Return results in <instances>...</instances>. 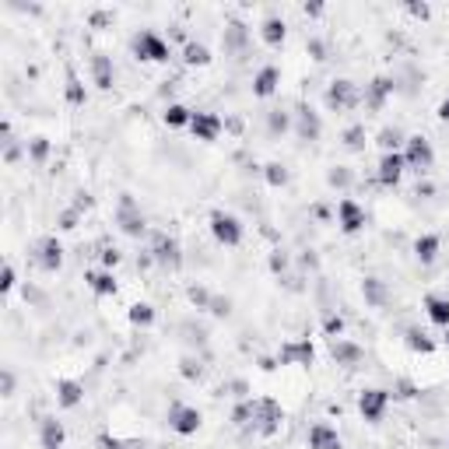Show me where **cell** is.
I'll return each instance as SVG.
<instances>
[{
  "mask_svg": "<svg viewBox=\"0 0 449 449\" xmlns=\"http://www.w3.org/2000/svg\"><path fill=\"white\" fill-rule=\"evenodd\" d=\"M211 236H214V243L218 246H229V249H236L239 243H243V221L232 214V211H211Z\"/></svg>",
  "mask_w": 449,
  "mask_h": 449,
  "instance_id": "obj_1",
  "label": "cell"
},
{
  "mask_svg": "<svg viewBox=\"0 0 449 449\" xmlns=\"http://www.w3.org/2000/svg\"><path fill=\"white\" fill-rule=\"evenodd\" d=\"M281 421H285V407H281L274 397H256L253 400V432L256 435H274L281 428Z\"/></svg>",
  "mask_w": 449,
  "mask_h": 449,
  "instance_id": "obj_2",
  "label": "cell"
},
{
  "mask_svg": "<svg viewBox=\"0 0 449 449\" xmlns=\"http://www.w3.org/2000/svg\"><path fill=\"white\" fill-rule=\"evenodd\" d=\"M116 224H120V232L130 236V239H141L148 232V218L141 214L134 193H120V204H116Z\"/></svg>",
  "mask_w": 449,
  "mask_h": 449,
  "instance_id": "obj_3",
  "label": "cell"
},
{
  "mask_svg": "<svg viewBox=\"0 0 449 449\" xmlns=\"http://www.w3.org/2000/svg\"><path fill=\"white\" fill-rule=\"evenodd\" d=\"M323 98H326L330 109L348 112V109H358V105H362V88H358L355 81H348V78H337V81H330V88H326Z\"/></svg>",
  "mask_w": 449,
  "mask_h": 449,
  "instance_id": "obj_4",
  "label": "cell"
},
{
  "mask_svg": "<svg viewBox=\"0 0 449 449\" xmlns=\"http://www.w3.org/2000/svg\"><path fill=\"white\" fill-rule=\"evenodd\" d=\"M389 400H393V393H389V389H382V386H369V389L358 393V414H362L369 425H379L382 414H386V407H389Z\"/></svg>",
  "mask_w": 449,
  "mask_h": 449,
  "instance_id": "obj_5",
  "label": "cell"
},
{
  "mask_svg": "<svg viewBox=\"0 0 449 449\" xmlns=\"http://www.w3.org/2000/svg\"><path fill=\"white\" fill-rule=\"evenodd\" d=\"M134 56L144 64H165L173 56V49H168V42L158 32H141V35H134Z\"/></svg>",
  "mask_w": 449,
  "mask_h": 449,
  "instance_id": "obj_6",
  "label": "cell"
},
{
  "mask_svg": "<svg viewBox=\"0 0 449 449\" xmlns=\"http://www.w3.org/2000/svg\"><path fill=\"white\" fill-rule=\"evenodd\" d=\"M400 155H404V165L411 168V173H418V176H421V173H428V168L435 165V151H432V144H428L421 134L407 137Z\"/></svg>",
  "mask_w": 449,
  "mask_h": 449,
  "instance_id": "obj_7",
  "label": "cell"
},
{
  "mask_svg": "<svg viewBox=\"0 0 449 449\" xmlns=\"http://www.w3.org/2000/svg\"><path fill=\"white\" fill-rule=\"evenodd\" d=\"M277 362L281 365H299V369H309L316 362V348L309 337H299V341H285L277 348Z\"/></svg>",
  "mask_w": 449,
  "mask_h": 449,
  "instance_id": "obj_8",
  "label": "cell"
},
{
  "mask_svg": "<svg viewBox=\"0 0 449 449\" xmlns=\"http://www.w3.org/2000/svg\"><path fill=\"white\" fill-rule=\"evenodd\" d=\"M200 425H204V414L193 404H173L168 407V428L176 435H197Z\"/></svg>",
  "mask_w": 449,
  "mask_h": 449,
  "instance_id": "obj_9",
  "label": "cell"
},
{
  "mask_svg": "<svg viewBox=\"0 0 449 449\" xmlns=\"http://www.w3.org/2000/svg\"><path fill=\"white\" fill-rule=\"evenodd\" d=\"M32 256H35V263L46 270V274H56L64 267V246H60V239L56 236H42L35 246H32Z\"/></svg>",
  "mask_w": 449,
  "mask_h": 449,
  "instance_id": "obj_10",
  "label": "cell"
},
{
  "mask_svg": "<svg viewBox=\"0 0 449 449\" xmlns=\"http://www.w3.org/2000/svg\"><path fill=\"white\" fill-rule=\"evenodd\" d=\"M365 221H369V214H365V207L358 200L344 197L341 204H337V224H341L344 236H358L365 229Z\"/></svg>",
  "mask_w": 449,
  "mask_h": 449,
  "instance_id": "obj_11",
  "label": "cell"
},
{
  "mask_svg": "<svg viewBox=\"0 0 449 449\" xmlns=\"http://www.w3.org/2000/svg\"><path fill=\"white\" fill-rule=\"evenodd\" d=\"M404 155L400 151H382L379 155V165H376V179H379V186H386V190H393L400 183V176H404Z\"/></svg>",
  "mask_w": 449,
  "mask_h": 449,
  "instance_id": "obj_12",
  "label": "cell"
},
{
  "mask_svg": "<svg viewBox=\"0 0 449 449\" xmlns=\"http://www.w3.org/2000/svg\"><path fill=\"white\" fill-rule=\"evenodd\" d=\"M221 130H224V120L218 116V112H207V109H197V112H193V120H190V134H193L197 141L211 144V141L221 137Z\"/></svg>",
  "mask_w": 449,
  "mask_h": 449,
  "instance_id": "obj_13",
  "label": "cell"
},
{
  "mask_svg": "<svg viewBox=\"0 0 449 449\" xmlns=\"http://www.w3.org/2000/svg\"><path fill=\"white\" fill-rule=\"evenodd\" d=\"M151 260L161 263V267H179L183 263V249L173 236H165V232H155L151 236Z\"/></svg>",
  "mask_w": 449,
  "mask_h": 449,
  "instance_id": "obj_14",
  "label": "cell"
},
{
  "mask_svg": "<svg viewBox=\"0 0 449 449\" xmlns=\"http://www.w3.org/2000/svg\"><path fill=\"white\" fill-rule=\"evenodd\" d=\"M397 91V85H393V78H372L369 85H365V91H362V102L372 109V112H379L386 102H389V95Z\"/></svg>",
  "mask_w": 449,
  "mask_h": 449,
  "instance_id": "obj_15",
  "label": "cell"
},
{
  "mask_svg": "<svg viewBox=\"0 0 449 449\" xmlns=\"http://www.w3.org/2000/svg\"><path fill=\"white\" fill-rule=\"evenodd\" d=\"M295 134H299V141H319V134H323V120H319V112H312L309 105H299V112H295Z\"/></svg>",
  "mask_w": 449,
  "mask_h": 449,
  "instance_id": "obj_16",
  "label": "cell"
},
{
  "mask_svg": "<svg viewBox=\"0 0 449 449\" xmlns=\"http://www.w3.org/2000/svg\"><path fill=\"white\" fill-rule=\"evenodd\" d=\"M81 400H85V382H78V379H56V404H60L64 411H74Z\"/></svg>",
  "mask_w": 449,
  "mask_h": 449,
  "instance_id": "obj_17",
  "label": "cell"
},
{
  "mask_svg": "<svg viewBox=\"0 0 449 449\" xmlns=\"http://www.w3.org/2000/svg\"><path fill=\"white\" fill-rule=\"evenodd\" d=\"M309 449H344V439L337 435L333 425L319 421V425L309 428Z\"/></svg>",
  "mask_w": 449,
  "mask_h": 449,
  "instance_id": "obj_18",
  "label": "cell"
},
{
  "mask_svg": "<svg viewBox=\"0 0 449 449\" xmlns=\"http://www.w3.org/2000/svg\"><path fill=\"white\" fill-rule=\"evenodd\" d=\"M330 355H333L337 365H358V362L365 358L362 344L348 341V337H337V341H330Z\"/></svg>",
  "mask_w": 449,
  "mask_h": 449,
  "instance_id": "obj_19",
  "label": "cell"
},
{
  "mask_svg": "<svg viewBox=\"0 0 449 449\" xmlns=\"http://www.w3.org/2000/svg\"><path fill=\"white\" fill-rule=\"evenodd\" d=\"M91 81H95L98 91H109L112 81H116V67H112V60H109L105 53H95V56H91Z\"/></svg>",
  "mask_w": 449,
  "mask_h": 449,
  "instance_id": "obj_20",
  "label": "cell"
},
{
  "mask_svg": "<svg viewBox=\"0 0 449 449\" xmlns=\"http://www.w3.org/2000/svg\"><path fill=\"white\" fill-rule=\"evenodd\" d=\"M39 442H42V449H64V442H67L64 421L42 418V421H39Z\"/></svg>",
  "mask_w": 449,
  "mask_h": 449,
  "instance_id": "obj_21",
  "label": "cell"
},
{
  "mask_svg": "<svg viewBox=\"0 0 449 449\" xmlns=\"http://www.w3.org/2000/svg\"><path fill=\"white\" fill-rule=\"evenodd\" d=\"M277 85H281V67L267 64V67H260L256 78H253V95H256V98H270V95L277 91Z\"/></svg>",
  "mask_w": 449,
  "mask_h": 449,
  "instance_id": "obj_22",
  "label": "cell"
},
{
  "mask_svg": "<svg viewBox=\"0 0 449 449\" xmlns=\"http://www.w3.org/2000/svg\"><path fill=\"white\" fill-rule=\"evenodd\" d=\"M260 39H263L270 49L285 46V39H288V25H285V18L267 15V18H263V25H260Z\"/></svg>",
  "mask_w": 449,
  "mask_h": 449,
  "instance_id": "obj_23",
  "label": "cell"
},
{
  "mask_svg": "<svg viewBox=\"0 0 449 449\" xmlns=\"http://www.w3.org/2000/svg\"><path fill=\"white\" fill-rule=\"evenodd\" d=\"M85 285L98 295V299H109V295H116V277H112V270H88L85 274Z\"/></svg>",
  "mask_w": 449,
  "mask_h": 449,
  "instance_id": "obj_24",
  "label": "cell"
},
{
  "mask_svg": "<svg viewBox=\"0 0 449 449\" xmlns=\"http://www.w3.org/2000/svg\"><path fill=\"white\" fill-rule=\"evenodd\" d=\"M439 253H442V239L439 236H432V232H425V236H418L414 239V256H418V263H435L439 260Z\"/></svg>",
  "mask_w": 449,
  "mask_h": 449,
  "instance_id": "obj_25",
  "label": "cell"
},
{
  "mask_svg": "<svg viewBox=\"0 0 449 449\" xmlns=\"http://www.w3.org/2000/svg\"><path fill=\"white\" fill-rule=\"evenodd\" d=\"M425 316L435 323V326H449V299L446 295H428L425 299Z\"/></svg>",
  "mask_w": 449,
  "mask_h": 449,
  "instance_id": "obj_26",
  "label": "cell"
},
{
  "mask_svg": "<svg viewBox=\"0 0 449 449\" xmlns=\"http://www.w3.org/2000/svg\"><path fill=\"white\" fill-rule=\"evenodd\" d=\"M362 295H365V302L372 306V309H382L386 302H389V292H386V285L379 277H365L362 281Z\"/></svg>",
  "mask_w": 449,
  "mask_h": 449,
  "instance_id": "obj_27",
  "label": "cell"
},
{
  "mask_svg": "<svg viewBox=\"0 0 449 449\" xmlns=\"http://www.w3.org/2000/svg\"><path fill=\"white\" fill-rule=\"evenodd\" d=\"M404 341H407V348H411L414 355H432V351H435V341H432V337H428L421 326H407V330H404Z\"/></svg>",
  "mask_w": 449,
  "mask_h": 449,
  "instance_id": "obj_28",
  "label": "cell"
},
{
  "mask_svg": "<svg viewBox=\"0 0 449 449\" xmlns=\"http://www.w3.org/2000/svg\"><path fill=\"white\" fill-rule=\"evenodd\" d=\"M183 64H186V67H207V64H211V49H207L204 42L190 39V42L183 46Z\"/></svg>",
  "mask_w": 449,
  "mask_h": 449,
  "instance_id": "obj_29",
  "label": "cell"
},
{
  "mask_svg": "<svg viewBox=\"0 0 449 449\" xmlns=\"http://www.w3.org/2000/svg\"><path fill=\"white\" fill-rule=\"evenodd\" d=\"M161 120H165V127H190V120H193V109H186V105H179V102H168L165 105V112H161Z\"/></svg>",
  "mask_w": 449,
  "mask_h": 449,
  "instance_id": "obj_30",
  "label": "cell"
},
{
  "mask_svg": "<svg viewBox=\"0 0 449 449\" xmlns=\"http://www.w3.org/2000/svg\"><path fill=\"white\" fill-rule=\"evenodd\" d=\"M292 127H295V123H292V116H288L285 109H270V112H267V134H270L274 141L285 137Z\"/></svg>",
  "mask_w": 449,
  "mask_h": 449,
  "instance_id": "obj_31",
  "label": "cell"
},
{
  "mask_svg": "<svg viewBox=\"0 0 449 449\" xmlns=\"http://www.w3.org/2000/svg\"><path fill=\"white\" fill-rule=\"evenodd\" d=\"M246 39H249V32H246L243 21H232L229 28H224V49H229V53H239L246 46Z\"/></svg>",
  "mask_w": 449,
  "mask_h": 449,
  "instance_id": "obj_32",
  "label": "cell"
},
{
  "mask_svg": "<svg viewBox=\"0 0 449 449\" xmlns=\"http://www.w3.org/2000/svg\"><path fill=\"white\" fill-rule=\"evenodd\" d=\"M404 141H407V137H404V130H400V127H382V130L376 134V144H379L382 151H397Z\"/></svg>",
  "mask_w": 449,
  "mask_h": 449,
  "instance_id": "obj_33",
  "label": "cell"
},
{
  "mask_svg": "<svg viewBox=\"0 0 449 449\" xmlns=\"http://www.w3.org/2000/svg\"><path fill=\"white\" fill-rule=\"evenodd\" d=\"M326 183H330L333 190H341V193H344V190H351L355 176H351V168H348V165H333L330 173H326Z\"/></svg>",
  "mask_w": 449,
  "mask_h": 449,
  "instance_id": "obj_34",
  "label": "cell"
},
{
  "mask_svg": "<svg viewBox=\"0 0 449 449\" xmlns=\"http://www.w3.org/2000/svg\"><path fill=\"white\" fill-rule=\"evenodd\" d=\"M263 179H267L274 190H281V186H288V168L281 165V161H267V165H263Z\"/></svg>",
  "mask_w": 449,
  "mask_h": 449,
  "instance_id": "obj_35",
  "label": "cell"
},
{
  "mask_svg": "<svg viewBox=\"0 0 449 449\" xmlns=\"http://www.w3.org/2000/svg\"><path fill=\"white\" fill-rule=\"evenodd\" d=\"M25 151H28V158H32L35 165H46V158H49L53 144H49V137H32V141L25 144Z\"/></svg>",
  "mask_w": 449,
  "mask_h": 449,
  "instance_id": "obj_36",
  "label": "cell"
},
{
  "mask_svg": "<svg viewBox=\"0 0 449 449\" xmlns=\"http://www.w3.org/2000/svg\"><path fill=\"white\" fill-rule=\"evenodd\" d=\"M127 316H130L134 326H151V323H155V306H151V302H134Z\"/></svg>",
  "mask_w": 449,
  "mask_h": 449,
  "instance_id": "obj_37",
  "label": "cell"
},
{
  "mask_svg": "<svg viewBox=\"0 0 449 449\" xmlns=\"http://www.w3.org/2000/svg\"><path fill=\"white\" fill-rule=\"evenodd\" d=\"M67 102H71V105H85V102H88V91H85V85H81L74 74H67Z\"/></svg>",
  "mask_w": 449,
  "mask_h": 449,
  "instance_id": "obj_38",
  "label": "cell"
},
{
  "mask_svg": "<svg viewBox=\"0 0 449 449\" xmlns=\"http://www.w3.org/2000/svg\"><path fill=\"white\" fill-rule=\"evenodd\" d=\"M179 372H183V379H190V382H200L204 379V365L197 362V358H179Z\"/></svg>",
  "mask_w": 449,
  "mask_h": 449,
  "instance_id": "obj_39",
  "label": "cell"
},
{
  "mask_svg": "<svg viewBox=\"0 0 449 449\" xmlns=\"http://www.w3.org/2000/svg\"><path fill=\"white\" fill-rule=\"evenodd\" d=\"M232 425H239V428H249V425H253V400H239V404H236Z\"/></svg>",
  "mask_w": 449,
  "mask_h": 449,
  "instance_id": "obj_40",
  "label": "cell"
},
{
  "mask_svg": "<svg viewBox=\"0 0 449 449\" xmlns=\"http://www.w3.org/2000/svg\"><path fill=\"white\" fill-rule=\"evenodd\" d=\"M344 148H348V151H362V148H365V127H358V123L348 127V130H344Z\"/></svg>",
  "mask_w": 449,
  "mask_h": 449,
  "instance_id": "obj_41",
  "label": "cell"
},
{
  "mask_svg": "<svg viewBox=\"0 0 449 449\" xmlns=\"http://www.w3.org/2000/svg\"><path fill=\"white\" fill-rule=\"evenodd\" d=\"M186 299H190V302H193L197 309H207L214 295H211V292H207L204 285H190V288H186Z\"/></svg>",
  "mask_w": 449,
  "mask_h": 449,
  "instance_id": "obj_42",
  "label": "cell"
},
{
  "mask_svg": "<svg viewBox=\"0 0 449 449\" xmlns=\"http://www.w3.org/2000/svg\"><path fill=\"white\" fill-rule=\"evenodd\" d=\"M207 312H211V316H218V319H224V316L232 312V299H229V295H214V299H211V306H207Z\"/></svg>",
  "mask_w": 449,
  "mask_h": 449,
  "instance_id": "obj_43",
  "label": "cell"
},
{
  "mask_svg": "<svg viewBox=\"0 0 449 449\" xmlns=\"http://www.w3.org/2000/svg\"><path fill=\"white\" fill-rule=\"evenodd\" d=\"M78 221H81V211H78V207H67V211H60V218H56V224H60L64 232H74Z\"/></svg>",
  "mask_w": 449,
  "mask_h": 449,
  "instance_id": "obj_44",
  "label": "cell"
},
{
  "mask_svg": "<svg viewBox=\"0 0 449 449\" xmlns=\"http://www.w3.org/2000/svg\"><path fill=\"white\" fill-rule=\"evenodd\" d=\"M323 330H326V337H330V341H337V337H344V319L330 312V316L323 319Z\"/></svg>",
  "mask_w": 449,
  "mask_h": 449,
  "instance_id": "obj_45",
  "label": "cell"
},
{
  "mask_svg": "<svg viewBox=\"0 0 449 449\" xmlns=\"http://www.w3.org/2000/svg\"><path fill=\"white\" fill-rule=\"evenodd\" d=\"M15 285H18V274H15V267H11V263H4V274H0V292L8 295Z\"/></svg>",
  "mask_w": 449,
  "mask_h": 449,
  "instance_id": "obj_46",
  "label": "cell"
},
{
  "mask_svg": "<svg viewBox=\"0 0 449 449\" xmlns=\"http://www.w3.org/2000/svg\"><path fill=\"white\" fill-rule=\"evenodd\" d=\"M91 28H109L112 21H116V15H112V11H91Z\"/></svg>",
  "mask_w": 449,
  "mask_h": 449,
  "instance_id": "obj_47",
  "label": "cell"
},
{
  "mask_svg": "<svg viewBox=\"0 0 449 449\" xmlns=\"http://www.w3.org/2000/svg\"><path fill=\"white\" fill-rule=\"evenodd\" d=\"M95 446H98V449H123L127 442H123V439H116V435H109V432H102V435L95 439Z\"/></svg>",
  "mask_w": 449,
  "mask_h": 449,
  "instance_id": "obj_48",
  "label": "cell"
},
{
  "mask_svg": "<svg viewBox=\"0 0 449 449\" xmlns=\"http://www.w3.org/2000/svg\"><path fill=\"white\" fill-rule=\"evenodd\" d=\"M397 397H404V400H414V397H418V386H414L411 379H400V382H397Z\"/></svg>",
  "mask_w": 449,
  "mask_h": 449,
  "instance_id": "obj_49",
  "label": "cell"
},
{
  "mask_svg": "<svg viewBox=\"0 0 449 449\" xmlns=\"http://www.w3.org/2000/svg\"><path fill=\"white\" fill-rule=\"evenodd\" d=\"M120 260H123V256H120L116 249H102V267H105V270H112V267H116Z\"/></svg>",
  "mask_w": 449,
  "mask_h": 449,
  "instance_id": "obj_50",
  "label": "cell"
},
{
  "mask_svg": "<svg viewBox=\"0 0 449 449\" xmlns=\"http://www.w3.org/2000/svg\"><path fill=\"white\" fill-rule=\"evenodd\" d=\"M285 267H288V256H285V253H274V256H270V270H274V274H281Z\"/></svg>",
  "mask_w": 449,
  "mask_h": 449,
  "instance_id": "obj_51",
  "label": "cell"
},
{
  "mask_svg": "<svg viewBox=\"0 0 449 449\" xmlns=\"http://www.w3.org/2000/svg\"><path fill=\"white\" fill-rule=\"evenodd\" d=\"M407 15H411V18H421V21H425V18H428L432 11H428V4H407Z\"/></svg>",
  "mask_w": 449,
  "mask_h": 449,
  "instance_id": "obj_52",
  "label": "cell"
},
{
  "mask_svg": "<svg viewBox=\"0 0 449 449\" xmlns=\"http://www.w3.org/2000/svg\"><path fill=\"white\" fill-rule=\"evenodd\" d=\"M306 49L316 56V60H323V42H319V39H309V42H306Z\"/></svg>",
  "mask_w": 449,
  "mask_h": 449,
  "instance_id": "obj_53",
  "label": "cell"
},
{
  "mask_svg": "<svg viewBox=\"0 0 449 449\" xmlns=\"http://www.w3.org/2000/svg\"><path fill=\"white\" fill-rule=\"evenodd\" d=\"M439 120H442V123H449V95L439 102Z\"/></svg>",
  "mask_w": 449,
  "mask_h": 449,
  "instance_id": "obj_54",
  "label": "cell"
},
{
  "mask_svg": "<svg viewBox=\"0 0 449 449\" xmlns=\"http://www.w3.org/2000/svg\"><path fill=\"white\" fill-rule=\"evenodd\" d=\"M11 393H15V376L4 369V397H11Z\"/></svg>",
  "mask_w": 449,
  "mask_h": 449,
  "instance_id": "obj_55",
  "label": "cell"
},
{
  "mask_svg": "<svg viewBox=\"0 0 449 449\" xmlns=\"http://www.w3.org/2000/svg\"><path fill=\"white\" fill-rule=\"evenodd\" d=\"M302 11H306V18H319V15H323V4H306Z\"/></svg>",
  "mask_w": 449,
  "mask_h": 449,
  "instance_id": "obj_56",
  "label": "cell"
},
{
  "mask_svg": "<svg viewBox=\"0 0 449 449\" xmlns=\"http://www.w3.org/2000/svg\"><path fill=\"white\" fill-rule=\"evenodd\" d=\"M432 193H435L432 183H418V197H432Z\"/></svg>",
  "mask_w": 449,
  "mask_h": 449,
  "instance_id": "obj_57",
  "label": "cell"
},
{
  "mask_svg": "<svg viewBox=\"0 0 449 449\" xmlns=\"http://www.w3.org/2000/svg\"><path fill=\"white\" fill-rule=\"evenodd\" d=\"M123 449H141V446H137V442H127V446H123Z\"/></svg>",
  "mask_w": 449,
  "mask_h": 449,
  "instance_id": "obj_58",
  "label": "cell"
},
{
  "mask_svg": "<svg viewBox=\"0 0 449 449\" xmlns=\"http://www.w3.org/2000/svg\"><path fill=\"white\" fill-rule=\"evenodd\" d=\"M442 341H446V348H449V326H446V337H442Z\"/></svg>",
  "mask_w": 449,
  "mask_h": 449,
  "instance_id": "obj_59",
  "label": "cell"
}]
</instances>
